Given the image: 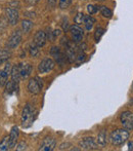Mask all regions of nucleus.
<instances>
[{"mask_svg":"<svg viewBox=\"0 0 133 151\" xmlns=\"http://www.w3.org/2000/svg\"><path fill=\"white\" fill-rule=\"evenodd\" d=\"M120 120L124 129L131 131L133 129V114L130 111H125L121 114Z\"/></svg>","mask_w":133,"mask_h":151,"instance_id":"obj_5","label":"nucleus"},{"mask_svg":"<svg viewBox=\"0 0 133 151\" xmlns=\"http://www.w3.org/2000/svg\"><path fill=\"white\" fill-rule=\"evenodd\" d=\"M72 3V0H60L58 1V5L62 9H66L70 6V4Z\"/></svg>","mask_w":133,"mask_h":151,"instance_id":"obj_27","label":"nucleus"},{"mask_svg":"<svg viewBox=\"0 0 133 151\" xmlns=\"http://www.w3.org/2000/svg\"><path fill=\"white\" fill-rule=\"evenodd\" d=\"M56 146V141L53 138H45L41 144L39 150L42 151H52Z\"/></svg>","mask_w":133,"mask_h":151,"instance_id":"obj_11","label":"nucleus"},{"mask_svg":"<svg viewBox=\"0 0 133 151\" xmlns=\"http://www.w3.org/2000/svg\"><path fill=\"white\" fill-rule=\"evenodd\" d=\"M21 41H22V32L20 30L14 31L7 41V47L14 50V48L18 47L20 45Z\"/></svg>","mask_w":133,"mask_h":151,"instance_id":"obj_4","label":"nucleus"},{"mask_svg":"<svg viewBox=\"0 0 133 151\" xmlns=\"http://www.w3.org/2000/svg\"><path fill=\"white\" fill-rule=\"evenodd\" d=\"M34 43L38 46V47H41L44 46L46 43V34L44 31H38L37 33L34 36Z\"/></svg>","mask_w":133,"mask_h":151,"instance_id":"obj_13","label":"nucleus"},{"mask_svg":"<svg viewBox=\"0 0 133 151\" xmlns=\"http://www.w3.org/2000/svg\"><path fill=\"white\" fill-rule=\"evenodd\" d=\"M18 69H20V75H21V79H26L30 76L31 72L33 70L32 65L30 64H20L18 65Z\"/></svg>","mask_w":133,"mask_h":151,"instance_id":"obj_12","label":"nucleus"},{"mask_svg":"<svg viewBox=\"0 0 133 151\" xmlns=\"http://www.w3.org/2000/svg\"><path fill=\"white\" fill-rule=\"evenodd\" d=\"M94 19L92 18L91 16H85V20H84V24H85V27L87 30H91L92 27L94 25Z\"/></svg>","mask_w":133,"mask_h":151,"instance_id":"obj_20","label":"nucleus"},{"mask_svg":"<svg viewBox=\"0 0 133 151\" xmlns=\"http://www.w3.org/2000/svg\"><path fill=\"white\" fill-rule=\"evenodd\" d=\"M97 144L100 146H105L107 145V134L105 131L100 132L97 136Z\"/></svg>","mask_w":133,"mask_h":151,"instance_id":"obj_19","label":"nucleus"},{"mask_svg":"<svg viewBox=\"0 0 133 151\" xmlns=\"http://www.w3.org/2000/svg\"><path fill=\"white\" fill-rule=\"evenodd\" d=\"M5 16L7 19V22H9L10 25H16L18 21V8L14 6L6 7L5 9Z\"/></svg>","mask_w":133,"mask_h":151,"instance_id":"obj_6","label":"nucleus"},{"mask_svg":"<svg viewBox=\"0 0 133 151\" xmlns=\"http://www.w3.org/2000/svg\"><path fill=\"white\" fill-rule=\"evenodd\" d=\"M6 93L12 95L14 93H18V83H16L11 80V81H7L6 82Z\"/></svg>","mask_w":133,"mask_h":151,"instance_id":"obj_16","label":"nucleus"},{"mask_svg":"<svg viewBox=\"0 0 133 151\" xmlns=\"http://www.w3.org/2000/svg\"><path fill=\"white\" fill-rule=\"evenodd\" d=\"M42 88H43V84L38 77L31 78L28 83V91L33 95H38V93H41Z\"/></svg>","mask_w":133,"mask_h":151,"instance_id":"obj_3","label":"nucleus"},{"mask_svg":"<svg viewBox=\"0 0 133 151\" xmlns=\"http://www.w3.org/2000/svg\"><path fill=\"white\" fill-rule=\"evenodd\" d=\"M32 27H33V23L31 22V21L24 20L22 22V29H23V31H24L25 33H28V32H30V30L32 29Z\"/></svg>","mask_w":133,"mask_h":151,"instance_id":"obj_21","label":"nucleus"},{"mask_svg":"<svg viewBox=\"0 0 133 151\" xmlns=\"http://www.w3.org/2000/svg\"><path fill=\"white\" fill-rule=\"evenodd\" d=\"M55 4H56V0H48V5L50 7H54Z\"/></svg>","mask_w":133,"mask_h":151,"instance_id":"obj_31","label":"nucleus"},{"mask_svg":"<svg viewBox=\"0 0 133 151\" xmlns=\"http://www.w3.org/2000/svg\"><path fill=\"white\" fill-rule=\"evenodd\" d=\"M11 65L10 64H6L4 69L0 70V86H4L7 82L8 76L11 73Z\"/></svg>","mask_w":133,"mask_h":151,"instance_id":"obj_9","label":"nucleus"},{"mask_svg":"<svg viewBox=\"0 0 133 151\" xmlns=\"http://www.w3.org/2000/svg\"><path fill=\"white\" fill-rule=\"evenodd\" d=\"M128 138H129V133H128V131H126V129H116V131L112 132L111 136H110V140H111L112 144L116 146L123 145L128 140Z\"/></svg>","mask_w":133,"mask_h":151,"instance_id":"obj_1","label":"nucleus"},{"mask_svg":"<svg viewBox=\"0 0 133 151\" xmlns=\"http://www.w3.org/2000/svg\"><path fill=\"white\" fill-rule=\"evenodd\" d=\"M97 9L100 10V14H102L105 18L110 19V18H112V16H113V12H112V10L110 9V8H107V6H103V5L97 6Z\"/></svg>","mask_w":133,"mask_h":151,"instance_id":"obj_18","label":"nucleus"},{"mask_svg":"<svg viewBox=\"0 0 133 151\" xmlns=\"http://www.w3.org/2000/svg\"><path fill=\"white\" fill-rule=\"evenodd\" d=\"M97 1H105V0H97Z\"/></svg>","mask_w":133,"mask_h":151,"instance_id":"obj_34","label":"nucleus"},{"mask_svg":"<svg viewBox=\"0 0 133 151\" xmlns=\"http://www.w3.org/2000/svg\"><path fill=\"white\" fill-rule=\"evenodd\" d=\"M105 30L103 28H100V27H98V28H96L95 32H94V39H95V42H98L100 40L101 36L105 34Z\"/></svg>","mask_w":133,"mask_h":151,"instance_id":"obj_24","label":"nucleus"},{"mask_svg":"<svg viewBox=\"0 0 133 151\" xmlns=\"http://www.w3.org/2000/svg\"><path fill=\"white\" fill-rule=\"evenodd\" d=\"M85 54L84 52H79L77 54V57H76V61L78 62V63H80V62H82V61H84L85 60Z\"/></svg>","mask_w":133,"mask_h":151,"instance_id":"obj_29","label":"nucleus"},{"mask_svg":"<svg viewBox=\"0 0 133 151\" xmlns=\"http://www.w3.org/2000/svg\"><path fill=\"white\" fill-rule=\"evenodd\" d=\"M50 54H51V56L54 58V60H55L58 63L62 64L64 61H66L67 57L66 55H64L62 52H60V47H56V46H53V47L51 48V50H50Z\"/></svg>","mask_w":133,"mask_h":151,"instance_id":"obj_14","label":"nucleus"},{"mask_svg":"<svg viewBox=\"0 0 133 151\" xmlns=\"http://www.w3.org/2000/svg\"><path fill=\"white\" fill-rule=\"evenodd\" d=\"M72 34V38H73L74 42H80L83 39V30L80 28L78 25H74L70 28Z\"/></svg>","mask_w":133,"mask_h":151,"instance_id":"obj_10","label":"nucleus"},{"mask_svg":"<svg viewBox=\"0 0 133 151\" xmlns=\"http://www.w3.org/2000/svg\"><path fill=\"white\" fill-rule=\"evenodd\" d=\"M84 20H85V14H82V12H78V14H76L75 19H74V22L77 25H81V24H84Z\"/></svg>","mask_w":133,"mask_h":151,"instance_id":"obj_25","label":"nucleus"},{"mask_svg":"<svg viewBox=\"0 0 133 151\" xmlns=\"http://www.w3.org/2000/svg\"><path fill=\"white\" fill-rule=\"evenodd\" d=\"M10 57V52L5 50H0V64L7 61Z\"/></svg>","mask_w":133,"mask_h":151,"instance_id":"obj_22","label":"nucleus"},{"mask_svg":"<svg viewBox=\"0 0 133 151\" xmlns=\"http://www.w3.org/2000/svg\"><path fill=\"white\" fill-rule=\"evenodd\" d=\"M26 1H27V3H29L30 5H35L39 0H26Z\"/></svg>","mask_w":133,"mask_h":151,"instance_id":"obj_32","label":"nucleus"},{"mask_svg":"<svg viewBox=\"0 0 133 151\" xmlns=\"http://www.w3.org/2000/svg\"><path fill=\"white\" fill-rule=\"evenodd\" d=\"M27 149V144L25 142H21L20 144H18L16 146V150L18 151H22V150H26Z\"/></svg>","mask_w":133,"mask_h":151,"instance_id":"obj_30","label":"nucleus"},{"mask_svg":"<svg viewBox=\"0 0 133 151\" xmlns=\"http://www.w3.org/2000/svg\"><path fill=\"white\" fill-rule=\"evenodd\" d=\"M60 29H58V30H54V32H53V36L54 37H56V36H60Z\"/></svg>","mask_w":133,"mask_h":151,"instance_id":"obj_33","label":"nucleus"},{"mask_svg":"<svg viewBox=\"0 0 133 151\" xmlns=\"http://www.w3.org/2000/svg\"><path fill=\"white\" fill-rule=\"evenodd\" d=\"M18 134H20V132H18V127H12L11 131H10L9 136H8V139H9V146H10V148L14 147V145H16V140H18Z\"/></svg>","mask_w":133,"mask_h":151,"instance_id":"obj_15","label":"nucleus"},{"mask_svg":"<svg viewBox=\"0 0 133 151\" xmlns=\"http://www.w3.org/2000/svg\"><path fill=\"white\" fill-rule=\"evenodd\" d=\"M55 64H54L53 60L51 59H44L40 62L39 66H38V71L40 73H47V72L51 71L52 69L54 68Z\"/></svg>","mask_w":133,"mask_h":151,"instance_id":"obj_8","label":"nucleus"},{"mask_svg":"<svg viewBox=\"0 0 133 151\" xmlns=\"http://www.w3.org/2000/svg\"><path fill=\"white\" fill-rule=\"evenodd\" d=\"M10 148L9 146V139L8 137H5L1 142H0V151H5Z\"/></svg>","mask_w":133,"mask_h":151,"instance_id":"obj_23","label":"nucleus"},{"mask_svg":"<svg viewBox=\"0 0 133 151\" xmlns=\"http://www.w3.org/2000/svg\"><path fill=\"white\" fill-rule=\"evenodd\" d=\"M30 55L31 57H37L38 54H39V48H38V46L36 45L35 43L31 44L30 45Z\"/></svg>","mask_w":133,"mask_h":151,"instance_id":"obj_26","label":"nucleus"},{"mask_svg":"<svg viewBox=\"0 0 133 151\" xmlns=\"http://www.w3.org/2000/svg\"><path fill=\"white\" fill-rule=\"evenodd\" d=\"M10 75H11V79L14 82H16V83H18L21 80V75H20V69H18V65H16L14 66V67L11 68V73H10Z\"/></svg>","mask_w":133,"mask_h":151,"instance_id":"obj_17","label":"nucleus"},{"mask_svg":"<svg viewBox=\"0 0 133 151\" xmlns=\"http://www.w3.org/2000/svg\"><path fill=\"white\" fill-rule=\"evenodd\" d=\"M80 147L84 150H95L97 149V143L95 142L94 138L92 137H87L84 138L80 141L79 143Z\"/></svg>","mask_w":133,"mask_h":151,"instance_id":"obj_7","label":"nucleus"},{"mask_svg":"<svg viewBox=\"0 0 133 151\" xmlns=\"http://www.w3.org/2000/svg\"><path fill=\"white\" fill-rule=\"evenodd\" d=\"M36 116H37V111L32 109L30 105H26L25 108L23 109L22 114V124L24 127H29L35 120Z\"/></svg>","mask_w":133,"mask_h":151,"instance_id":"obj_2","label":"nucleus"},{"mask_svg":"<svg viewBox=\"0 0 133 151\" xmlns=\"http://www.w3.org/2000/svg\"><path fill=\"white\" fill-rule=\"evenodd\" d=\"M97 6L95 5H92V4H89V5L87 6V12H89L90 14H95L96 12H97Z\"/></svg>","mask_w":133,"mask_h":151,"instance_id":"obj_28","label":"nucleus"}]
</instances>
